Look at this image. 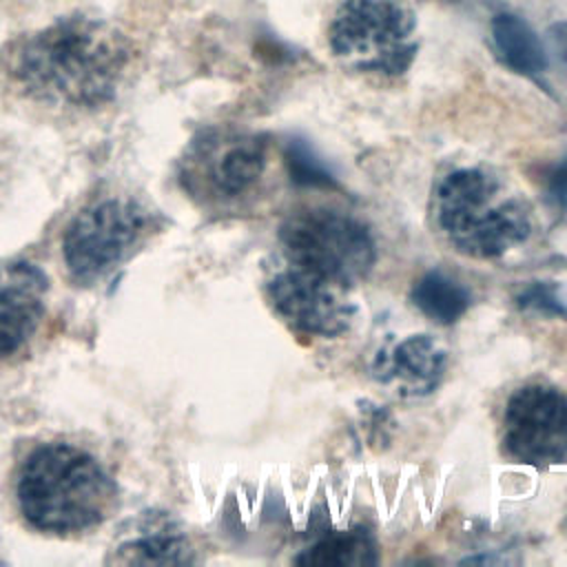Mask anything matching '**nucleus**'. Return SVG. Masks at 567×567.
Returning <instances> with one entry per match:
<instances>
[{"instance_id":"obj_1","label":"nucleus","mask_w":567,"mask_h":567,"mask_svg":"<svg viewBox=\"0 0 567 567\" xmlns=\"http://www.w3.org/2000/svg\"><path fill=\"white\" fill-rule=\"evenodd\" d=\"M124 35L93 18H62L11 44L7 73L33 102L64 109L106 104L128 66Z\"/></svg>"},{"instance_id":"obj_2","label":"nucleus","mask_w":567,"mask_h":567,"mask_svg":"<svg viewBox=\"0 0 567 567\" xmlns=\"http://www.w3.org/2000/svg\"><path fill=\"white\" fill-rule=\"evenodd\" d=\"M18 505L27 523L47 534H75L100 525L117 487L97 458L66 443H44L22 463Z\"/></svg>"},{"instance_id":"obj_3","label":"nucleus","mask_w":567,"mask_h":567,"mask_svg":"<svg viewBox=\"0 0 567 567\" xmlns=\"http://www.w3.org/2000/svg\"><path fill=\"white\" fill-rule=\"evenodd\" d=\"M153 215L131 197H100L84 206L62 237L64 266L73 281L91 286L122 266L153 233Z\"/></svg>"},{"instance_id":"obj_4","label":"nucleus","mask_w":567,"mask_h":567,"mask_svg":"<svg viewBox=\"0 0 567 567\" xmlns=\"http://www.w3.org/2000/svg\"><path fill=\"white\" fill-rule=\"evenodd\" d=\"M279 239L295 268L341 288L363 279L377 259L368 228L348 215L326 208L290 215L279 230Z\"/></svg>"},{"instance_id":"obj_5","label":"nucleus","mask_w":567,"mask_h":567,"mask_svg":"<svg viewBox=\"0 0 567 567\" xmlns=\"http://www.w3.org/2000/svg\"><path fill=\"white\" fill-rule=\"evenodd\" d=\"M412 31V13L394 0H348L330 24V47L354 69L401 73L416 51Z\"/></svg>"},{"instance_id":"obj_6","label":"nucleus","mask_w":567,"mask_h":567,"mask_svg":"<svg viewBox=\"0 0 567 567\" xmlns=\"http://www.w3.org/2000/svg\"><path fill=\"white\" fill-rule=\"evenodd\" d=\"M264 168L266 148L257 137L208 133L182 157L179 179L193 197L217 204L246 195Z\"/></svg>"},{"instance_id":"obj_7","label":"nucleus","mask_w":567,"mask_h":567,"mask_svg":"<svg viewBox=\"0 0 567 567\" xmlns=\"http://www.w3.org/2000/svg\"><path fill=\"white\" fill-rule=\"evenodd\" d=\"M503 445L529 465L567 461V396L547 385L516 390L505 405Z\"/></svg>"},{"instance_id":"obj_8","label":"nucleus","mask_w":567,"mask_h":567,"mask_svg":"<svg viewBox=\"0 0 567 567\" xmlns=\"http://www.w3.org/2000/svg\"><path fill=\"white\" fill-rule=\"evenodd\" d=\"M339 288L292 266L270 279L268 297L292 328L308 334L337 337L350 326L354 315V308L339 295Z\"/></svg>"},{"instance_id":"obj_9","label":"nucleus","mask_w":567,"mask_h":567,"mask_svg":"<svg viewBox=\"0 0 567 567\" xmlns=\"http://www.w3.org/2000/svg\"><path fill=\"white\" fill-rule=\"evenodd\" d=\"M47 275L22 259H0V359L20 350L35 332L47 299Z\"/></svg>"},{"instance_id":"obj_10","label":"nucleus","mask_w":567,"mask_h":567,"mask_svg":"<svg viewBox=\"0 0 567 567\" xmlns=\"http://www.w3.org/2000/svg\"><path fill=\"white\" fill-rule=\"evenodd\" d=\"M529 230L532 224L527 208L520 202L509 199L496 206L489 204L450 233V239L465 255L492 259L525 241Z\"/></svg>"},{"instance_id":"obj_11","label":"nucleus","mask_w":567,"mask_h":567,"mask_svg":"<svg viewBox=\"0 0 567 567\" xmlns=\"http://www.w3.org/2000/svg\"><path fill=\"white\" fill-rule=\"evenodd\" d=\"M445 354L427 334H412L401 341L381 365L405 394H427L443 374Z\"/></svg>"},{"instance_id":"obj_12","label":"nucleus","mask_w":567,"mask_h":567,"mask_svg":"<svg viewBox=\"0 0 567 567\" xmlns=\"http://www.w3.org/2000/svg\"><path fill=\"white\" fill-rule=\"evenodd\" d=\"M496 182L478 168H461L450 173L436 190L439 224L450 235L470 217L489 206Z\"/></svg>"},{"instance_id":"obj_13","label":"nucleus","mask_w":567,"mask_h":567,"mask_svg":"<svg viewBox=\"0 0 567 567\" xmlns=\"http://www.w3.org/2000/svg\"><path fill=\"white\" fill-rule=\"evenodd\" d=\"M494 44L509 69L523 75H538L547 69V53L536 31L512 13H498L492 20Z\"/></svg>"},{"instance_id":"obj_14","label":"nucleus","mask_w":567,"mask_h":567,"mask_svg":"<svg viewBox=\"0 0 567 567\" xmlns=\"http://www.w3.org/2000/svg\"><path fill=\"white\" fill-rule=\"evenodd\" d=\"M297 565L312 567H359L377 563V545L365 529L339 532L321 538L295 558Z\"/></svg>"},{"instance_id":"obj_15","label":"nucleus","mask_w":567,"mask_h":567,"mask_svg":"<svg viewBox=\"0 0 567 567\" xmlns=\"http://www.w3.org/2000/svg\"><path fill=\"white\" fill-rule=\"evenodd\" d=\"M414 306L436 323H454L470 308L467 290L447 275L432 270L412 288Z\"/></svg>"},{"instance_id":"obj_16","label":"nucleus","mask_w":567,"mask_h":567,"mask_svg":"<svg viewBox=\"0 0 567 567\" xmlns=\"http://www.w3.org/2000/svg\"><path fill=\"white\" fill-rule=\"evenodd\" d=\"M120 563H155V565H168V563H190V545L188 540L173 527L162 525L159 529H151L146 536H137L133 540H126L117 549Z\"/></svg>"},{"instance_id":"obj_17","label":"nucleus","mask_w":567,"mask_h":567,"mask_svg":"<svg viewBox=\"0 0 567 567\" xmlns=\"http://www.w3.org/2000/svg\"><path fill=\"white\" fill-rule=\"evenodd\" d=\"M286 166H288L290 179L299 186H321V188L334 186L332 173L323 166V162L303 140H292L288 144Z\"/></svg>"},{"instance_id":"obj_18","label":"nucleus","mask_w":567,"mask_h":567,"mask_svg":"<svg viewBox=\"0 0 567 567\" xmlns=\"http://www.w3.org/2000/svg\"><path fill=\"white\" fill-rule=\"evenodd\" d=\"M518 303L523 308H536V310H543V312H554V315H567V310L563 308L560 299L556 297V290L547 284H532L529 288H525L520 295H518Z\"/></svg>"},{"instance_id":"obj_19","label":"nucleus","mask_w":567,"mask_h":567,"mask_svg":"<svg viewBox=\"0 0 567 567\" xmlns=\"http://www.w3.org/2000/svg\"><path fill=\"white\" fill-rule=\"evenodd\" d=\"M547 190H549V197L567 208V159H563L549 175V182H547Z\"/></svg>"}]
</instances>
